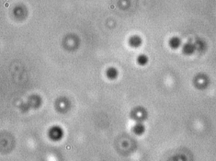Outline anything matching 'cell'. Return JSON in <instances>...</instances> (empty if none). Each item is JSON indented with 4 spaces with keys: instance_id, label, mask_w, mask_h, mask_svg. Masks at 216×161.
I'll use <instances>...</instances> for the list:
<instances>
[{
    "instance_id": "obj_5",
    "label": "cell",
    "mask_w": 216,
    "mask_h": 161,
    "mask_svg": "<svg viewBox=\"0 0 216 161\" xmlns=\"http://www.w3.org/2000/svg\"><path fill=\"white\" fill-rule=\"evenodd\" d=\"M107 76H108L109 78L114 79V78H116V77H117L118 72H117V70L115 68H110L109 70L107 71Z\"/></svg>"
},
{
    "instance_id": "obj_2",
    "label": "cell",
    "mask_w": 216,
    "mask_h": 161,
    "mask_svg": "<svg viewBox=\"0 0 216 161\" xmlns=\"http://www.w3.org/2000/svg\"><path fill=\"white\" fill-rule=\"evenodd\" d=\"M62 130L60 128H58V127H54L52 131H51V136H52L53 139H57L58 140L61 136H62Z\"/></svg>"
},
{
    "instance_id": "obj_4",
    "label": "cell",
    "mask_w": 216,
    "mask_h": 161,
    "mask_svg": "<svg viewBox=\"0 0 216 161\" xmlns=\"http://www.w3.org/2000/svg\"><path fill=\"white\" fill-rule=\"evenodd\" d=\"M180 44H181L180 40H179V38H177V37H173V38L169 41V45H170V47H171V48H173V49L179 48V47L180 46Z\"/></svg>"
},
{
    "instance_id": "obj_1",
    "label": "cell",
    "mask_w": 216,
    "mask_h": 161,
    "mask_svg": "<svg viewBox=\"0 0 216 161\" xmlns=\"http://www.w3.org/2000/svg\"><path fill=\"white\" fill-rule=\"evenodd\" d=\"M183 52L185 54H191L195 52V45L192 43H186L183 47Z\"/></svg>"
},
{
    "instance_id": "obj_7",
    "label": "cell",
    "mask_w": 216,
    "mask_h": 161,
    "mask_svg": "<svg viewBox=\"0 0 216 161\" xmlns=\"http://www.w3.org/2000/svg\"><path fill=\"white\" fill-rule=\"evenodd\" d=\"M138 63L140 64H142V66H144V64L147 63V57L145 55H140L138 57Z\"/></svg>"
},
{
    "instance_id": "obj_6",
    "label": "cell",
    "mask_w": 216,
    "mask_h": 161,
    "mask_svg": "<svg viewBox=\"0 0 216 161\" xmlns=\"http://www.w3.org/2000/svg\"><path fill=\"white\" fill-rule=\"evenodd\" d=\"M133 132L136 134H142L144 132V126L141 124H138L133 127Z\"/></svg>"
},
{
    "instance_id": "obj_3",
    "label": "cell",
    "mask_w": 216,
    "mask_h": 161,
    "mask_svg": "<svg viewBox=\"0 0 216 161\" xmlns=\"http://www.w3.org/2000/svg\"><path fill=\"white\" fill-rule=\"evenodd\" d=\"M142 43V40L139 36H132L130 39V44L132 47H138Z\"/></svg>"
}]
</instances>
